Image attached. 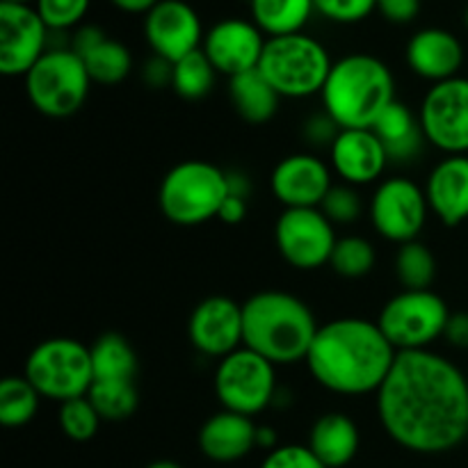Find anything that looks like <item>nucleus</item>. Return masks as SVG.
I'll use <instances>...</instances> for the list:
<instances>
[{"mask_svg": "<svg viewBox=\"0 0 468 468\" xmlns=\"http://www.w3.org/2000/svg\"><path fill=\"white\" fill-rule=\"evenodd\" d=\"M419 119L428 144L446 155H468V78L430 87Z\"/></svg>", "mask_w": 468, "mask_h": 468, "instance_id": "obj_12", "label": "nucleus"}, {"mask_svg": "<svg viewBox=\"0 0 468 468\" xmlns=\"http://www.w3.org/2000/svg\"><path fill=\"white\" fill-rule=\"evenodd\" d=\"M219 222L224 224H240L247 218V199L236 195H227L222 208H219Z\"/></svg>", "mask_w": 468, "mask_h": 468, "instance_id": "obj_44", "label": "nucleus"}, {"mask_svg": "<svg viewBox=\"0 0 468 468\" xmlns=\"http://www.w3.org/2000/svg\"><path fill=\"white\" fill-rule=\"evenodd\" d=\"M332 186V169L314 154L288 155L270 176L274 197L286 208H320Z\"/></svg>", "mask_w": 468, "mask_h": 468, "instance_id": "obj_18", "label": "nucleus"}, {"mask_svg": "<svg viewBox=\"0 0 468 468\" xmlns=\"http://www.w3.org/2000/svg\"><path fill=\"white\" fill-rule=\"evenodd\" d=\"M332 169L347 186H368L384 174L388 155L373 128H346L329 149Z\"/></svg>", "mask_w": 468, "mask_h": 468, "instance_id": "obj_19", "label": "nucleus"}, {"mask_svg": "<svg viewBox=\"0 0 468 468\" xmlns=\"http://www.w3.org/2000/svg\"><path fill=\"white\" fill-rule=\"evenodd\" d=\"M336 231L320 208H286L274 224V242L288 265L318 270L329 263Z\"/></svg>", "mask_w": 468, "mask_h": 468, "instance_id": "obj_13", "label": "nucleus"}, {"mask_svg": "<svg viewBox=\"0 0 468 468\" xmlns=\"http://www.w3.org/2000/svg\"><path fill=\"white\" fill-rule=\"evenodd\" d=\"M251 21L268 37L304 32L315 14L314 0H250Z\"/></svg>", "mask_w": 468, "mask_h": 468, "instance_id": "obj_27", "label": "nucleus"}, {"mask_svg": "<svg viewBox=\"0 0 468 468\" xmlns=\"http://www.w3.org/2000/svg\"><path fill=\"white\" fill-rule=\"evenodd\" d=\"M41 405V396L26 375H12L0 382V423L5 428H23L32 423Z\"/></svg>", "mask_w": 468, "mask_h": 468, "instance_id": "obj_28", "label": "nucleus"}, {"mask_svg": "<svg viewBox=\"0 0 468 468\" xmlns=\"http://www.w3.org/2000/svg\"><path fill=\"white\" fill-rule=\"evenodd\" d=\"M90 350L94 382H135L137 355L131 341L122 334H103L96 338Z\"/></svg>", "mask_w": 468, "mask_h": 468, "instance_id": "obj_26", "label": "nucleus"}, {"mask_svg": "<svg viewBox=\"0 0 468 468\" xmlns=\"http://www.w3.org/2000/svg\"><path fill=\"white\" fill-rule=\"evenodd\" d=\"M229 195L227 172L206 160H186L165 174L158 206L178 227H199L219 215Z\"/></svg>", "mask_w": 468, "mask_h": 468, "instance_id": "obj_6", "label": "nucleus"}, {"mask_svg": "<svg viewBox=\"0 0 468 468\" xmlns=\"http://www.w3.org/2000/svg\"><path fill=\"white\" fill-rule=\"evenodd\" d=\"M359 428L341 411L323 414L309 430L306 446L327 468H346L359 452Z\"/></svg>", "mask_w": 468, "mask_h": 468, "instance_id": "obj_23", "label": "nucleus"}, {"mask_svg": "<svg viewBox=\"0 0 468 468\" xmlns=\"http://www.w3.org/2000/svg\"><path fill=\"white\" fill-rule=\"evenodd\" d=\"M324 218L336 227H346V224H355L356 219L364 213V201H361L359 192L355 186H347V183H334L332 190L327 192V197L320 204Z\"/></svg>", "mask_w": 468, "mask_h": 468, "instance_id": "obj_35", "label": "nucleus"}, {"mask_svg": "<svg viewBox=\"0 0 468 468\" xmlns=\"http://www.w3.org/2000/svg\"><path fill=\"white\" fill-rule=\"evenodd\" d=\"M324 112L346 128H373L396 101V80L387 64L368 53L336 59L323 87Z\"/></svg>", "mask_w": 468, "mask_h": 468, "instance_id": "obj_4", "label": "nucleus"}, {"mask_svg": "<svg viewBox=\"0 0 468 468\" xmlns=\"http://www.w3.org/2000/svg\"><path fill=\"white\" fill-rule=\"evenodd\" d=\"M0 3H21V5H35L37 0H0Z\"/></svg>", "mask_w": 468, "mask_h": 468, "instance_id": "obj_49", "label": "nucleus"}, {"mask_svg": "<svg viewBox=\"0 0 468 468\" xmlns=\"http://www.w3.org/2000/svg\"><path fill=\"white\" fill-rule=\"evenodd\" d=\"M443 338L457 350H468V314H451Z\"/></svg>", "mask_w": 468, "mask_h": 468, "instance_id": "obj_43", "label": "nucleus"}, {"mask_svg": "<svg viewBox=\"0 0 468 468\" xmlns=\"http://www.w3.org/2000/svg\"><path fill=\"white\" fill-rule=\"evenodd\" d=\"M277 366L270 364L250 347L231 352L219 359L215 370V396L222 410L242 416L263 414L277 396Z\"/></svg>", "mask_w": 468, "mask_h": 468, "instance_id": "obj_10", "label": "nucleus"}, {"mask_svg": "<svg viewBox=\"0 0 468 468\" xmlns=\"http://www.w3.org/2000/svg\"><path fill=\"white\" fill-rule=\"evenodd\" d=\"M229 99L247 123L259 126V123H268L277 114L282 96L270 85L268 78L259 69H254V71L229 78Z\"/></svg>", "mask_w": 468, "mask_h": 468, "instance_id": "obj_25", "label": "nucleus"}, {"mask_svg": "<svg viewBox=\"0 0 468 468\" xmlns=\"http://www.w3.org/2000/svg\"><path fill=\"white\" fill-rule=\"evenodd\" d=\"M119 12H126V14H149L160 0H110Z\"/></svg>", "mask_w": 468, "mask_h": 468, "instance_id": "obj_46", "label": "nucleus"}, {"mask_svg": "<svg viewBox=\"0 0 468 468\" xmlns=\"http://www.w3.org/2000/svg\"><path fill=\"white\" fill-rule=\"evenodd\" d=\"M245 347L274 366L306 361L320 324L300 297L286 291H261L242 304Z\"/></svg>", "mask_w": 468, "mask_h": 468, "instance_id": "obj_3", "label": "nucleus"}, {"mask_svg": "<svg viewBox=\"0 0 468 468\" xmlns=\"http://www.w3.org/2000/svg\"><path fill=\"white\" fill-rule=\"evenodd\" d=\"M23 375L41 398L62 405L90 393L94 384L91 350L76 338H48L30 352Z\"/></svg>", "mask_w": 468, "mask_h": 468, "instance_id": "obj_7", "label": "nucleus"}, {"mask_svg": "<svg viewBox=\"0 0 468 468\" xmlns=\"http://www.w3.org/2000/svg\"><path fill=\"white\" fill-rule=\"evenodd\" d=\"M448 318V304L434 291H402L384 304L378 324L398 352H416L443 338Z\"/></svg>", "mask_w": 468, "mask_h": 468, "instance_id": "obj_9", "label": "nucleus"}, {"mask_svg": "<svg viewBox=\"0 0 468 468\" xmlns=\"http://www.w3.org/2000/svg\"><path fill=\"white\" fill-rule=\"evenodd\" d=\"M23 80L32 108L53 119L76 114L85 105L91 87L85 62L71 48L46 50Z\"/></svg>", "mask_w": 468, "mask_h": 468, "instance_id": "obj_8", "label": "nucleus"}, {"mask_svg": "<svg viewBox=\"0 0 468 468\" xmlns=\"http://www.w3.org/2000/svg\"><path fill=\"white\" fill-rule=\"evenodd\" d=\"M256 448H261V451L265 452L279 448L277 430L270 428V425H259V428H256Z\"/></svg>", "mask_w": 468, "mask_h": 468, "instance_id": "obj_47", "label": "nucleus"}, {"mask_svg": "<svg viewBox=\"0 0 468 468\" xmlns=\"http://www.w3.org/2000/svg\"><path fill=\"white\" fill-rule=\"evenodd\" d=\"M80 59L85 62L91 82H99V85H119L133 71L131 50L126 44L112 39V37H108L103 44L96 46Z\"/></svg>", "mask_w": 468, "mask_h": 468, "instance_id": "obj_29", "label": "nucleus"}, {"mask_svg": "<svg viewBox=\"0 0 468 468\" xmlns=\"http://www.w3.org/2000/svg\"><path fill=\"white\" fill-rule=\"evenodd\" d=\"M261 468H327L314 455L309 446L302 443H286L265 455Z\"/></svg>", "mask_w": 468, "mask_h": 468, "instance_id": "obj_38", "label": "nucleus"}, {"mask_svg": "<svg viewBox=\"0 0 468 468\" xmlns=\"http://www.w3.org/2000/svg\"><path fill=\"white\" fill-rule=\"evenodd\" d=\"M87 398L96 407L101 419L110 420V423L128 420L140 405L135 382H94Z\"/></svg>", "mask_w": 468, "mask_h": 468, "instance_id": "obj_31", "label": "nucleus"}, {"mask_svg": "<svg viewBox=\"0 0 468 468\" xmlns=\"http://www.w3.org/2000/svg\"><path fill=\"white\" fill-rule=\"evenodd\" d=\"M108 39L103 27L94 26V23H85V26H78L71 35V50L78 58H85L90 50H94L96 46L103 44Z\"/></svg>", "mask_w": 468, "mask_h": 468, "instance_id": "obj_42", "label": "nucleus"}, {"mask_svg": "<svg viewBox=\"0 0 468 468\" xmlns=\"http://www.w3.org/2000/svg\"><path fill=\"white\" fill-rule=\"evenodd\" d=\"M396 277L405 291H430L437 277V259L420 240L398 247Z\"/></svg>", "mask_w": 468, "mask_h": 468, "instance_id": "obj_30", "label": "nucleus"}, {"mask_svg": "<svg viewBox=\"0 0 468 468\" xmlns=\"http://www.w3.org/2000/svg\"><path fill=\"white\" fill-rule=\"evenodd\" d=\"M341 131L343 128L327 112H320L306 119L304 126H302V137H304L306 144L315 146V149H323V146L332 149V144L336 142Z\"/></svg>", "mask_w": 468, "mask_h": 468, "instance_id": "obj_39", "label": "nucleus"}, {"mask_svg": "<svg viewBox=\"0 0 468 468\" xmlns=\"http://www.w3.org/2000/svg\"><path fill=\"white\" fill-rule=\"evenodd\" d=\"M215 67L210 59L206 58L204 50H195V53L186 55L183 59L174 62V80L172 90L176 91L181 99L199 101L210 94L215 85Z\"/></svg>", "mask_w": 468, "mask_h": 468, "instance_id": "obj_32", "label": "nucleus"}, {"mask_svg": "<svg viewBox=\"0 0 468 468\" xmlns=\"http://www.w3.org/2000/svg\"><path fill=\"white\" fill-rule=\"evenodd\" d=\"M256 428L259 425L250 416L222 410L206 419L197 443L206 460L215 464H233L245 460L256 448Z\"/></svg>", "mask_w": 468, "mask_h": 468, "instance_id": "obj_21", "label": "nucleus"}, {"mask_svg": "<svg viewBox=\"0 0 468 468\" xmlns=\"http://www.w3.org/2000/svg\"><path fill=\"white\" fill-rule=\"evenodd\" d=\"M398 350L378 323L338 318L320 324L306 368L315 382L336 396L378 393L396 364Z\"/></svg>", "mask_w": 468, "mask_h": 468, "instance_id": "obj_2", "label": "nucleus"}, {"mask_svg": "<svg viewBox=\"0 0 468 468\" xmlns=\"http://www.w3.org/2000/svg\"><path fill=\"white\" fill-rule=\"evenodd\" d=\"M332 67L327 48L315 37L295 32L268 37L259 71L282 99H309L323 94Z\"/></svg>", "mask_w": 468, "mask_h": 468, "instance_id": "obj_5", "label": "nucleus"}, {"mask_svg": "<svg viewBox=\"0 0 468 468\" xmlns=\"http://www.w3.org/2000/svg\"><path fill=\"white\" fill-rule=\"evenodd\" d=\"M315 14L334 23H359L378 12V0H314Z\"/></svg>", "mask_w": 468, "mask_h": 468, "instance_id": "obj_37", "label": "nucleus"}, {"mask_svg": "<svg viewBox=\"0 0 468 468\" xmlns=\"http://www.w3.org/2000/svg\"><path fill=\"white\" fill-rule=\"evenodd\" d=\"M329 265L343 279H364L375 268V247L361 236L338 238Z\"/></svg>", "mask_w": 468, "mask_h": 468, "instance_id": "obj_33", "label": "nucleus"}, {"mask_svg": "<svg viewBox=\"0 0 468 468\" xmlns=\"http://www.w3.org/2000/svg\"><path fill=\"white\" fill-rule=\"evenodd\" d=\"M48 35L35 5L0 3V73L26 76L48 50Z\"/></svg>", "mask_w": 468, "mask_h": 468, "instance_id": "obj_14", "label": "nucleus"}, {"mask_svg": "<svg viewBox=\"0 0 468 468\" xmlns=\"http://www.w3.org/2000/svg\"><path fill=\"white\" fill-rule=\"evenodd\" d=\"M464 26H466V30H468V7H466V12H464Z\"/></svg>", "mask_w": 468, "mask_h": 468, "instance_id": "obj_50", "label": "nucleus"}, {"mask_svg": "<svg viewBox=\"0 0 468 468\" xmlns=\"http://www.w3.org/2000/svg\"><path fill=\"white\" fill-rule=\"evenodd\" d=\"M101 423H103V419L87 396L73 398V400L59 405V428H62L64 437L71 439V441H91L99 432Z\"/></svg>", "mask_w": 468, "mask_h": 468, "instance_id": "obj_34", "label": "nucleus"}, {"mask_svg": "<svg viewBox=\"0 0 468 468\" xmlns=\"http://www.w3.org/2000/svg\"><path fill=\"white\" fill-rule=\"evenodd\" d=\"M430 215L425 187L411 178L393 176L378 186L370 199V222L387 240L405 245L419 240Z\"/></svg>", "mask_w": 468, "mask_h": 468, "instance_id": "obj_11", "label": "nucleus"}, {"mask_svg": "<svg viewBox=\"0 0 468 468\" xmlns=\"http://www.w3.org/2000/svg\"><path fill=\"white\" fill-rule=\"evenodd\" d=\"M146 468H183V466L176 464V462H172V460H158V462H154V464H149Z\"/></svg>", "mask_w": 468, "mask_h": 468, "instance_id": "obj_48", "label": "nucleus"}, {"mask_svg": "<svg viewBox=\"0 0 468 468\" xmlns=\"http://www.w3.org/2000/svg\"><path fill=\"white\" fill-rule=\"evenodd\" d=\"M227 186H229V195H236V197H242V199H250L251 183H250V178H247L242 172H227Z\"/></svg>", "mask_w": 468, "mask_h": 468, "instance_id": "obj_45", "label": "nucleus"}, {"mask_svg": "<svg viewBox=\"0 0 468 468\" xmlns=\"http://www.w3.org/2000/svg\"><path fill=\"white\" fill-rule=\"evenodd\" d=\"M265 44L268 39L254 21L224 18L206 32L201 50L210 59L215 71L233 78L259 69Z\"/></svg>", "mask_w": 468, "mask_h": 468, "instance_id": "obj_17", "label": "nucleus"}, {"mask_svg": "<svg viewBox=\"0 0 468 468\" xmlns=\"http://www.w3.org/2000/svg\"><path fill=\"white\" fill-rule=\"evenodd\" d=\"M420 0H378V12L387 18L388 23L405 26L411 23L420 14Z\"/></svg>", "mask_w": 468, "mask_h": 468, "instance_id": "obj_41", "label": "nucleus"}, {"mask_svg": "<svg viewBox=\"0 0 468 468\" xmlns=\"http://www.w3.org/2000/svg\"><path fill=\"white\" fill-rule=\"evenodd\" d=\"M142 80L151 90H165L172 87L174 80V64L169 59L160 58V55H151L144 64H142Z\"/></svg>", "mask_w": 468, "mask_h": 468, "instance_id": "obj_40", "label": "nucleus"}, {"mask_svg": "<svg viewBox=\"0 0 468 468\" xmlns=\"http://www.w3.org/2000/svg\"><path fill=\"white\" fill-rule=\"evenodd\" d=\"M464 46L443 27H423L407 44V64L411 71L432 85L460 76L464 64Z\"/></svg>", "mask_w": 468, "mask_h": 468, "instance_id": "obj_20", "label": "nucleus"}, {"mask_svg": "<svg viewBox=\"0 0 468 468\" xmlns=\"http://www.w3.org/2000/svg\"><path fill=\"white\" fill-rule=\"evenodd\" d=\"M91 0H37L35 7L48 30L69 32L82 23L90 12Z\"/></svg>", "mask_w": 468, "mask_h": 468, "instance_id": "obj_36", "label": "nucleus"}, {"mask_svg": "<svg viewBox=\"0 0 468 468\" xmlns=\"http://www.w3.org/2000/svg\"><path fill=\"white\" fill-rule=\"evenodd\" d=\"M430 213L437 215L446 227L468 219V155H446L430 172L425 183Z\"/></svg>", "mask_w": 468, "mask_h": 468, "instance_id": "obj_22", "label": "nucleus"}, {"mask_svg": "<svg viewBox=\"0 0 468 468\" xmlns=\"http://www.w3.org/2000/svg\"><path fill=\"white\" fill-rule=\"evenodd\" d=\"M144 37L154 55L178 62L204 44L199 14L186 0H160L144 16Z\"/></svg>", "mask_w": 468, "mask_h": 468, "instance_id": "obj_15", "label": "nucleus"}, {"mask_svg": "<svg viewBox=\"0 0 468 468\" xmlns=\"http://www.w3.org/2000/svg\"><path fill=\"white\" fill-rule=\"evenodd\" d=\"M187 334L197 352L213 359H224L231 352L245 347L242 304L224 295L206 297L192 311Z\"/></svg>", "mask_w": 468, "mask_h": 468, "instance_id": "obj_16", "label": "nucleus"}, {"mask_svg": "<svg viewBox=\"0 0 468 468\" xmlns=\"http://www.w3.org/2000/svg\"><path fill=\"white\" fill-rule=\"evenodd\" d=\"M373 131L387 149L388 163H411L420 155L423 144H428L420 119L411 112L410 105L398 99L379 114L378 122L373 123Z\"/></svg>", "mask_w": 468, "mask_h": 468, "instance_id": "obj_24", "label": "nucleus"}, {"mask_svg": "<svg viewBox=\"0 0 468 468\" xmlns=\"http://www.w3.org/2000/svg\"><path fill=\"white\" fill-rule=\"evenodd\" d=\"M378 416L398 446L419 455L455 451L468 437V379L432 350L398 352L379 387Z\"/></svg>", "mask_w": 468, "mask_h": 468, "instance_id": "obj_1", "label": "nucleus"}]
</instances>
